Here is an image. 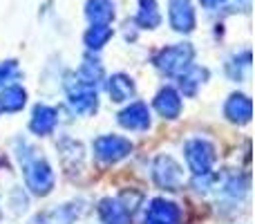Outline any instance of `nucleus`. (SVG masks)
Masks as SVG:
<instances>
[{
  "label": "nucleus",
  "instance_id": "nucleus-1",
  "mask_svg": "<svg viewBox=\"0 0 255 224\" xmlns=\"http://www.w3.org/2000/svg\"><path fill=\"white\" fill-rule=\"evenodd\" d=\"M25 171V182L36 195H47L54 186V175L49 171V166L36 155L34 148H29V153H18Z\"/></svg>",
  "mask_w": 255,
  "mask_h": 224
},
{
  "label": "nucleus",
  "instance_id": "nucleus-2",
  "mask_svg": "<svg viewBox=\"0 0 255 224\" xmlns=\"http://www.w3.org/2000/svg\"><path fill=\"white\" fill-rule=\"evenodd\" d=\"M186 159H188V166L195 175H206V173H211L215 150L208 141L193 139L186 144Z\"/></svg>",
  "mask_w": 255,
  "mask_h": 224
},
{
  "label": "nucleus",
  "instance_id": "nucleus-3",
  "mask_svg": "<svg viewBox=\"0 0 255 224\" xmlns=\"http://www.w3.org/2000/svg\"><path fill=\"white\" fill-rule=\"evenodd\" d=\"M190 58H193V47L190 45H175V47L163 49L157 56V67L166 74H179L188 67Z\"/></svg>",
  "mask_w": 255,
  "mask_h": 224
},
{
  "label": "nucleus",
  "instance_id": "nucleus-4",
  "mask_svg": "<svg viewBox=\"0 0 255 224\" xmlns=\"http://www.w3.org/2000/svg\"><path fill=\"white\" fill-rule=\"evenodd\" d=\"M132 144L124 137H117V135H108V137H99L94 141V153H97L99 159L103 162H119L124 159L126 155H130Z\"/></svg>",
  "mask_w": 255,
  "mask_h": 224
},
{
  "label": "nucleus",
  "instance_id": "nucleus-5",
  "mask_svg": "<svg viewBox=\"0 0 255 224\" xmlns=\"http://www.w3.org/2000/svg\"><path fill=\"white\" fill-rule=\"evenodd\" d=\"M154 182L168 191H177L181 186V168L170 157H159L152 166Z\"/></svg>",
  "mask_w": 255,
  "mask_h": 224
},
{
  "label": "nucleus",
  "instance_id": "nucleus-6",
  "mask_svg": "<svg viewBox=\"0 0 255 224\" xmlns=\"http://www.w3.org/2000/svg\"><path fill=\"white\" fill-rule=\"evenodd\" d=\"M170 25L177 31H190L195 27V11L190 0H170Z\"/></svg>",
  "mask_w": 255,
  "mask_h": 224
},
{
  "label": "nucleus",
  "instance_id": "nucleus-7",
  "mask_svg": "<svg viewBox=\"0 0 255 224\" xmlns=\"http://www.w3.org/2000/svg\"><path fill=\"white\" fill-rule=\"evenodd\" d=\"M179 222V209L166 200H154L148 209L145 224H177Z\"/></svg>",
  "mask_w": 255,
  "mask_h": 224
},
{
  "label": "nucleus",
  "instance_id": "nucleus-8",
  "mask_svg": "<svg viewBox=\"0 0 255 224\" xmlns=\"http://www.w3.org/2000/svg\"><path fill=\"white\" fill-rule=\"evenodd\" d=\"M119 123L128 130H145L150 126V114L145 103H132L128 110L119 114Z\"/></svg>",
  "mask_w": 255,
  "mask_h": 224
},
{
  "label": "nucleus",
  "instance_id": "nucleus-9",
  "mask_svg": "<svg viewBox=\"0 0 255 224\" xmlns=\"http://www.w3.org/2000/svg\"><path fill=\"white\" fill-rule=\"evenodd\" d=\"M154 108L159 110L161 117L175 119L177 114H179V110H181V99H179V94H177L175 90L166 88V90H161V92L157 94V99H154Z\"/></svg>",
  "mask_w": 255,
  "mask_h": 224
},
{
  "label": "nucleus",
  "instance_id": "nucleus-10",
  "mask_svg": "<svg viewBox=\"0 0 255 224\" xmlns=\"http://www.w3.org/2000/svg\"><path fill=\"white\" fill-rule=\"evenodd\" d=\"M99 213L106 224H130V213L121 207L119 200H103Z\"/></svg>",
  "mask_w": 255,
  "mask_h": 224
},
{
  "label": "nucleus",
  "instance_id": "nucleus-11",
  "mask_svg": "<svg viewBox=\"0 0 255 224\" xmlns=\"http://www.w3.org/2000/svg\"><path fill=\"white\" fill-rule=\"evenodd\" d=\"M29 126L36 135H47V132H52L54 126H56V110L49 106H38L34 110V119H31Z\"/></svg>",
  "mask_w": 255,
  "mask_h": 224
},
{
  "label": "nucleus",
  "instance_id": "nucleus-12",
  "mask_svg": "<svg viewBox=\"0 0 255 224\" xmlns=\"http://www.w3.org/2000/svg\"><path fill=\"white\" fill-rule=\"evenodd\" d=\"M85 13H88L92 25H110V20L115 18L110 0H90Z\"/></svg>",
  "mask_w": 255,
  "mask_h": 224
},
{
  "label": "nucleus",
  "instance_id": "nucleus-13",
  "mask_svg": "<svg viewBox=\"0 0 255 224\" xmlns=\"http://www.w3.org/2000/svg\"><path fill=\"white\" fill-rule=\"evenodd\" d=\"M25 99H27V94L20 85H9V88H4L2 92H0V110L2 112L20 110V108L25 106Z\"/></svg>",
  "mask_w": 255,
  "mask_h": 224
},
{
  "label": "nucleus",
  "instance_id": "nucleus-14",
  "mask_svg": "<svg viewBox=\"0 0 255 224\" xmlns=\"http://www.w3.org/2000/svg\"><path fill=\"white\" fill-rule=\"evenodd\" d=\"M226 117L233 121H249L251 119V99L244 94H233L226 103Z\"/></svg>",
  "mask_w": 255,
  "mask_h": 224
},
{
  "label": "nucleus",
  "instance_id": "nucleus-15",
  "mask_svg": "<svg viewBox=\"0 0 255 224\" xmlns=\"http://www.w3.org/2000/svg\"><path fill=\"white\" fill-rule=\"evenodd\" d=\"M108 90H110V97L115 99V101H128V99L134 94V85H132V81L124 74L112 76L110 83H108Z\"/></svg>",
  "mask_w": 255,
  "mask_h": 224
},
{
  "label": "nucleus",
  "instance_id": "nucleus-16",
  "mask_svg": "<svg viewBox=\"0 0 255 224\" xmlns=\"http://www.w3.org/2000/svg\"><path fill=\"white\" fill-rule=\"evenodd\" d=\"M139 2H141V9H139V16H136V22L141 27H148V29L157 27L161 22V13L157 11L154 0H139Z\"/></svg>",
  "mask_w": 255,
  "mask_h": 224
},
{
  "label": "nucleus",
  "instance_id": "nucleus-17",
  "mask_svg": "<svg viewBox=\"0 0 255 224\" xmlns=\"http://www.w3.org/2000/svg\"><path fill=\"white\" fill-rule=\"evenodd\" d=\"M112 36V27L110 25H92L90 31L85 34V45L90 49H101L103 45L110 40Z\"/></svg>",
  "mask_w": 255,
  "mask_h": 224
},
{
  "label": "nucleus",
  "instance_id": "nucleus-18",
  "mask_svg": "<svg viewBox=\"0 0 255 224\" xmlns=\"http://www.w3.org/2000/svg\"><path fill=\"white\" fill-rule=\"evenodd\" d=\"M206 76H208L206 70H202V67H190V70H186L184 74H181V92L184 94H195L199 85L204 83Z\"/></svg>",
  "mask_w": 255,
  "mask_h": 224
},
{
  "label": "nucleus",
  "instance_id": "nucleus-19",
  "mask_svg": "<svg viewBox=\"0 0 255 224\" xmlns=\"http://www.w3.org/2000/svg\"><path fill=\"white\" fill-rule=\"evenodd\" d=\"M101 76H103L101 65H99L97 61H90V58H88V61L81 65L79 76H76V79H79L81 83H85V85H90V88H94V85L101 81Z\"/></svg>",
  "mask_w": 255,
  "mask_h": 224
},
{
  "label": "nucleus",
  "instance_id": "nucleus-20",
  "mask_svg": "<svg viewBox=\"0 0 255 224\" xmlns=\"http://www.w3.org/2000/svg\"><path fill=\"white\" fill-rule=\"evenodd\" d=\"M72 220H74V209L63 207V209H56L54 213H49V216H45L43 220H38V222H45V224H72Z\"/></svg>",
  "mask_w": 255,
  "mask_h": 224
},
{
  "label": "nucleus",
  "instance_id": "nucleus-21",
  "mask_svg": "<svg viewBox=\"0 0 255 224\" xmlns=\"http://www.w3.org/2000/svg\"><path fill=\"white\" fill-rule=\"evenodd\" d=\"M16 74H18V67H16V63L13 61L2 63V65H0V83H9Z\"/></svg>",
  "mask_w": 255,
  "mask_h": 224
},
{
  "label": "nucleus",
  "instance_id": "nucleus-22",
  "mask_svg": "<svg viewBox=\"0 0 255 224\" xmlns=\"http://www.w3.org/2000/svg\"><path fill=\"white\" fill-rule=\"evenodd\" d=\"M204 4H208V7H213V4H217V2H222V0H202Z\"/></svg>",
  "mask_w": 255,
  "mask_h": 224
}]
</instances>
